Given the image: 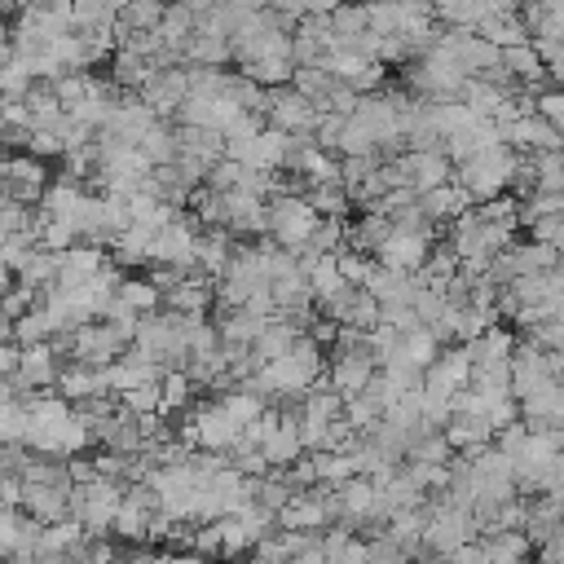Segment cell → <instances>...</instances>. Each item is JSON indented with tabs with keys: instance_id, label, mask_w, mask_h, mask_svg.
Returning a JSON list of instances; mask_svg holds the SVG:
<instances>
[{
	"instance_id": "cell-29",
	"label": "cell",
	"mask_w": 564,
	"mask_h": 564,
	"mask_svg": "<svg viewBox=\"0 0 564 564\" xmlns=\"http://www.w3.org/2000/svg\"><path fill=\"white\" fill-rule=\"evenodd\" d=\"M533 167V194H564V150L529 154Z\"/></svg>"
},
{
	"instance_id": "cell-15",
	"label": "cell",
	"mask_w": 564,
	"mask_h": 564,
	"mask_svg": "<svg viewBox=\"0 0 564 564\" xmlns=\"http://www.w3.org/2000/svg\"><path fill=\"white\" fill-rule=\"evenodd\" d=\"M375 370H379V361H375V352H370L366 344H357V348H339V344H335L330 366H326V383H330L339 397H357V392L370 388Z\"/></svg>"
},
{
	"instance_id": "cell-39",
	"label": "cell",
	"mask_w": 564,
	"mask_h": 564,
	"mask_svg": "<svg viewBox=\"0 0 564 564\" xmlns=\"http://www.w3.org/2000/svg\"><path fill=\"white\" fill-rule=\"evenodd\" d=\"M533 115H542L551 128L564 132V88H542V93L533 97Z\"/></svg>"
},
{
	"instance_id": "cell-18",
	"label": "cell",
	"mask_w": 564,
	"mask_h": 564,
	"mask_svg": "<svg viewBox=\"0 0 564 564\" xmlns=\"http://www.w3.org/2000/svg\"><path fill=\"white\" fill-rule=\"evenodd\" d=\"M185 93H189V75L185 70H172V66H163V70H154L150 79H145V88L137 93L159 119H172L176 110H181V101H185Z\"/></svg>"
},
{
	"instance_id": "cell-17",
	"label": "cell",
	"mask_w": 564,
	"mask_h": 564,
	"mask_svg": "<svg viewBox=\"0 0 564 564\" xmlns=\"http://www.w3.org/2000/svg\"><path fill=\"white\" fill-rule=\"evenodd\" d=\"M498 132H502V145H511L516 154H546V150H564L560 128H551V123H546L542 115H533V110L516 115V119H511V123H502Z\"/></svg>"
},
{
	"instance_id": "cell-35",
	"label": "cell",
	"mask_w": 564,
	"mask_h": 564,
	"mask_svg": "<svg viewBox=\"0 0 564 564\" xmlns=\"http://www.w3.org/2000/svg\"><path fill=\"white\" fill-rule=\"evenodd\" d=\"M383 419V410H379V401L370 397V392H357V397H344V423L357 432V436H366L375 423Z\"/></svg>"
},
{
	"instance_id": "cell-33",
	"label": "cell",
	"mask_w": 564,
	"mask_h": 564,
	"mask_svg": "<svg viewBox=\"0 0 564 564\" xmlns=\"http://www.w3.org/2000/svg\"><path fill=\"white\" fill-rule=\"evenodd\" d=\"M216 533H220V555H229V560H242L256 546V533L242 524V516H220Z\"/></svg>"
},
{
	"instance_id": "cell-34",
	"label": "cell",
	"mask_w": 564,
	"mask_h": 564,
	"mask_svg": "<svg viewBox=\"0 0 564 564\" xmlns=\"http://www.w3.org/2000/svg\"><path fill=\"white\" fill-rule=\"evenodd\" d=\"M167 0H128L119 9V31H154L163 22Z\"/></svg>"
},
{
	"instance_id": "cell-1",
	"label": "cell",
	"mask_w": 564,
	"mask_h": 564,
	"mask_svg": "<svg viewBox=\"0 0 564 564\" xmlns=\"http://www.w3.org/2000/svg\"><path fill=\"white\" fill-rule=\"evenodd\" d=\"M93 445V432L84 423V414L66 401V397H31L26 401V432H22V449L40 454V458H75L79 449Z\"/></svg>"
},
{
	"instance_id": "cell-16",
	"label": "cell",
	"mask_w": 564,
	"mask_h": 564,
	"mask_svg": "<svg viewBox=\"0 0 564 564\" xmlns=\"http://www.w3.org/2000/svg\"><path fill=\"white\" fill-rule=\"evenodd\" d=\"M154 516H159V507H154V494H150V485L145 480H137V485H128L123 489V498H119V511H115V533L119 538H128V542H145L150 538V529H154Z\"/></svg>"
},
{
	"instance_id": "cell-50",
	"label": "cell",
	"mask_w": 564,
	"mask_h": 564,
	"mask_svg": "<svg viewBox=\"0 0 564 564\" xmlns=\"http://www.w3.org/2000/svg\"><path fill=\"white\" fill-rule=\"evenodd\" d=\"M560 137H564V132H560Z\"/></svg>"
},
{
	"instance_id": "cell-31",
	"label": "cell",
	"mask_w": 564,
	"mask_h": 564,
	"mask_svg": "<svg viewBox=\"0 0 564 564\" xmlns=\"http://www.w3.org/2000/svg\"><path fill=\"white\" fill-rule=\"evenodd\" d=\"M300 194L308 198V207H313L322 220H344L348 207H352V198L344 194V185H304Z\"/></svg>"
},
{
	"instance_id": "cell-45",
	"label": "cell",
	"mask_w": 564,
	"mask_h": 564,
	"mask_svg": "<svg viewBox=\"0 0 564 564\" xmlns=\"http://www.w3.org/2000/svg\"><path fill=\"white\" fill-rule=\"evenodd\" d=\"M13 278H18V273H13V269H9V264H4V260H0V295H4V291H9V286H13Z\"/></svg>"
},
{
	"instance_id": "cell-10",
	"label": "cell",
	"mask_w": 564,
	"mask_h": 564,
	"mask_svg": "<svg viewBox=\"0 0 564 564\" xmlns=\"http://www.w3.org/2000/svg\"><path fill=\"white\" fill-rule=\"evenodd\" d=\"M194 242H198V225L194 216H172L163 229H154V242H150V264L154 269H172V273H194Z\"/></svg>"
},
{
	"instance_id": "cell-5",
	"label": "cell",
	"mask_w": 564,
	"mask_h": 564,
	"mask_svg": "<svg viewBox=\"0 0 564 564\" xmlns=\"http://www.w3.org/2000/svg\"><path fill=\"white\" fill-rule=\"evenodd\" d=\"M123 489H128V485L106 480V476H93V480L70 485V520H75L88 538H106L110 524H115V511H119Z\"/></svg>"
},
{
	"instance_id": "cell-2",
	"label": "cell",
	"mask_w": 564,
	"mask_h": 564,
	"mask_svg": "<svg viewBox=\"0 0 564 564\" xmlns=\"http://www.w3.org/2000/svg\"><path fill=\"white\" fill-rule=\"evenodd\" d=\"M326 375V357H322V344L300 335V344L273 361H264L251 379H242L251 392H260L264 401H291V397H304L317 379Z\"/></svg>"
},
{
	"instance_id": "cell-4",
	"label": "cell",
	"mask_w": 564,
	"mask_h": 564,
	"mask_svg": "<svg viewBox=\"0 0 564 564\" xmlns=\"http://www.w3.org/2000/svg\"><path fill=\"white\" fill-rule=\"evenodd\" d=\"M264 212H269V242L273 247H282V251H291V256H300L304 247H308V238H313V229H317V212L308 207V198L304 194H295V189H278L269 203H264Z\"/></svg>"
},
{
	"instance_id": "cell-38",
	"label": "cell",
	"mask_w": 564,
	"mask_h": 564,
	"mask_svg": "<svg viewBox=\"0 0 564 564\" xmlns=\"http://www.w3.org/2000/svg\"><path fill=\"white\" fill-rule=\"evenodd\" d=\"M449 458H454L449 441H445L441 432H423V436L405 449V458H401V463H449Z\"/></svg>"
},
{
	"instance_id": "cell-21",
	"label": "cell",
	"mask_w": 564,
	"mask_h": 564,
	"mask_svg": "<svg viewBox=\"0 0 564 564\" xmlns=\"http://www.w3.org/2000/svg\"><path fill=\"white\" fill-rule=\"evenodd\" d=\"M57 344H31V348H18V366H13V383L18 388H48L57 383Z\"/></svg>"
},
{
	"instance_id": "cell-7",
	"label": "cell",
	"mask_w": 564,
	"mask_h": 564,
	"mask_svg": "<svg viewBox=\"0 0 564 564\" xmlns=\"http://www.w3.org/2000/svg\"><path fill=\"white\" fill-rule=\"evenodd\" d=\"M176 436H181V445H189V449L225 454V449L242 436V427L229 419V410H225L220 401H203V405L185 410V423L176 427Z\"/></svg>"
},
{
	"instance_id": "cell-36",
	"label": "cell",
	"mask_w": 564,
	"mask_h": 564,
	"mask_svg": "<svg viewBox=\"0 0 564 564\" xmlns=\"http://www.w3.org/2000/svg\"><path fill=\"white\" fill-rule=\"evenodd\" d=\"M189 392H194V383L185 379V370H167L163 383H159V414L189 410Z\"/></svg>"
},
{
	"instance_id": "cell-6",
	"label": "cell",
	"mask_w": 564,
	"mask_h": 564,
	"mask_svg": "<svg viewBox=\"0 0 564 564\" xmlns=\"http://www.w3.org/2000/svg\"><path fill=\"white\" fill-rule=\"evenodd\" d=\"M476 538H480V524H476V516H471L467 507H454V502H445V498H432V502H427L423 546H419V551H427V555H449L454 546L476 542Z\"/></svg>"
},
{
	"instance_id": "cell-37",
	"label": "cell",
	"mask_w": 564,
	"mask_h": 564,
	"mask_svg": "<svg viewBox=\"0 0 564 564\" xmlns=\"http://www.w3.org/2000/svg\"><path fill=\"white\" fill-rule=\"evenodd\" d=\"M31 84H35V75H31V66H26V57L9 53V62H0V93H4V97H26Z\"/></svg>"
},
{
	"instance_id": "cell-14",
	"label": "cell",
	"mask_w": 564,
	"mask_h": 564,
	"mask_svg": "<svg viewBox=\"0 0 564 564\" xmlns=\"http://www.w3.org/2000/svg\"><path fill=\"white\" fill-rule=\"evenodd\" d=\"M471 379V357H467V344H445L436 352V361L423 370V392L436 397V401H454Z\"/></svg>"
},
{
	"instance_id": "cell-48",
	"label": "cell",
	"mask_w": 564,
	"mask_h": 564,
	"mask_svg": "<svg viewBox=\"0 0 564 564\" xmlns=\"http://www.w3.org/2000/svg\"><path fill=\"white\" fill-rule=\"evenodd\" d=\"M344 4H352V0H344ZM357 4H375V0H357Z\"/></svg>"
},
{
	"instance_id": "cell-8",
	"label": "cell",
	"mask_w": 564,
	"mask_h": 564,
	"mask_svg": "<svg viewBox=\"0 0 564 564\" xmlns=\"http://www.w3.org/2000/svg\"><path fill=\"white\" fill-rule=\"evenodd\" d=\"M405 84H410L414 93H423V101H454V97L463 93L467 75L458 70V62H454L441 44H432V48L419 53V62L405 70Z\"/></svg>"
},
{
	"instance_id": "cell-3",
	"label": "cell",
	"mask_w": 564,
	"mask_h": 564,
	"mask_svg": "<svg viewBox=\"0 0 564 564\" xmlns=\"http://www.w3.org/2000/svg\"><path fill=\"white\" fill-rule=\"evenodd\" d=\"M520 159H524V154H516L511 145H502V141H498V145H489V150H480V154H471V159L454 163V176H458L454 185H463L471 203L502 198V194H511V181H516Z\"/></svg>"
},
{
	"instance_id": "cell-44",
	"label": "cell",
	"mask_w": 564,
	"mask_h": 564,
	"mask_svg": "<svg viewBox=\"0 0 564 564\" xmlns=\"http://www.w3.org/2000/svg\"><path fill=\"white\" fill-rule=\"evenodd\" d=\"M150 564H212V560H203V555H194V551H181V555H159V560H150Z\"/></svg>"
},
{
	"instance_id": "cell-41",
	"label": "cell",
	"mask_w": 564,
	"mask_h": 564,
	"mask_svg": "<svg viewBox=\"0 0 564 564\" xmlns=\"http://www.w3.org/2000/svg\"><path fill=\"white\" fill-rule=\"evenodd\" d=\"M441 564H489V560H485V546L480 542H463L449 555H441Z\"/></svg>"
},
{
	"instance_id": "cell-26",
	"label": "cell",
	"mask_w": 564,
	"mask_h": 564,
	"mask_svg": "<svg viewBox=\"0 0 564 564\" xmlns=\"http://www.w3.org/2000/svg\"><path fill=\"white\" fill-rule=\"evenodd\" d=\"M516 352V335L502 330V326H489L480 330L471 344H467V357H471V370H489V366H507Z\"/></svg>"
},
{
	"instance_id": "cell-47",
	"label": "cell",
	"mask_w": 564,
	"mask_h": 564,
	"mask_svg": "<svg viewBox=\"0 0 564 564\" xmlns=\"http://www.w3.org/2000/svg\"><path fill=\"white\" fill-rule=\"evenodd\" d=\"M410 564H441V555H427V551H419V555H410Z\"/></svg>"
},
{
	"instance_id": "cell-25",
	"label": "cell",
	"mask_w": 564,
	"mask_h": 564,
	"mask_svg": "<svg viewBox=\"0 0 564 564\" xmlns=\"http://www.w3.org/2000/svg\"><path fill=\"white\" fill-rule=\"evenodd\" d=\"M419 212H423L432 225H445V220H458L463 212H471V198H467V189H463V185L445 181V185H436V189L419 194Z\"/></svg>"
},
{
	"instance_id": "cell-43",
	"label": "cell",
	"mask_w": 564,
	"mask_h": 564,
	"mask_svg": "<svg viewBox=\"0 0 564 564\" xmlns=\"http://www.w3.org/2000/svg\"><path fill=\"white\" fill-rule=\"evenodd\" d=\"M13 366H18V344H0V383L13 375Z\"/></svg>"
},
{
	"instance_id": "cell-12",
	"label": "cell",
	"mask_w": 564,
	"mask_h": 564,
	"mask_svg": "<svg viewBox=\"0 0 564 564\" xmlns=\"http://www.w3.org/2000/svg\"><path fill=\"white\" fill-rule=\"evenodd\" d=\"M317 119H322V106L308 101L304 93H295L291 84L286 88H269V101H264V123L269 128H282L286 137L308 141L317 132Z\"/></svg>"
},
{
	"instance_id": "cell-46",
	"label": "cell",
	"mask_w": 564,
	"mask_h": 564,
	"mask_svg": "<svg viewBox=\"0 0 564 564\" xmlns=\"http://www.w3.org/2000/svg\"><path fill=\"white\" fill-rule=\"evenodd\" d=\"M9 339H13V322L0 313V344H9Z\"/></svg>"
},
{
	"instance_id": "cell-40",
	"label": "cell",
	"mask_w": 564,
	"mask_h": 564,
	"mask_svg": "<svg viewBox=\"0 0 564 564\" xmlns=\"http://www.w3.org/2000/svg\"><path fill=\"white\" fill-rule=\"evenodd\" d=\"M366 564H410V551H401L397 542L375 533V538H366Z\"/></svg>"
},
{
	"instance_id": "cell-24",
	"label": "cell",
	"mask_w": 564,
	"mask_h": 564,
	"mask_svg": "<svg viewBox=\"0 0 564 564\" xmlns=\"http://www.w3.org/2000/svg\"><path fill=\"white\" fill-rule=\"evenodd\" d=\"M300 260V269H304V282H308V291H313V304H326V300H335L348 282H344V273H339V264H335V256H313V251H304V256H295Z\"/></svg>"
},
{
	"instance_id": "cell-42",
	"label": "cell",
	"mask_w": 564,
	"mask_h": 564,
	"mask_svg": "<svg viewBox=\"0 0 564 564\" xmlns=\"http://www.w3.org/2000/svg\"><path fill=\"white\" fill-rule=\"evenodd\" d=\"M286 564H326V551H322V538H313L304 551H295Z\"/></svg>"
},
{
	"instance_id": "cell-20",
	"label": "cell",
	"mask_w": 564,
	"mask_h": 564,
	"mask_svg": "<svg viewBox=\"0 0 564 564\" xmlns=\"http://www.w3.org/2000/svg\"><path fill=\"white\" fill-rule=\"evenodd\" d=\"M330 502H335V520L339 524H370L375 520V485L370 476H352L344 485L330 489Z\"/></svg>"
},
{
	"instance_id": "cell-23",
	"label": "cell",
	"mask_w": 564,
	"mask_h": 564,
	"mask_svg": "<svg viewBox=\"0 0 564 564\" xmlns=\"http://www.w3.org/2000/svg\"><path fill=\"white\" fill-rule=\"evenodd\" d=\"M40 542V520H31L22 507H0V555H35Z\"/></svg>"
},
{
	"instance_id": "cell-19",
	"label": "cell",
	"mask_w": 564,
	"mask_h": 564,
	"mask_svg": "<svg viewBox=\"0 0 564 564\" xmlns=\"http://www.w3.org/2000/svg\"><path fill=\"white\" fill-rule=\"evenodd\" d=\"M57 397H66L70 405H93V401H110V383H106V366H66L57 375Z\"/></svg>"
},
{
	"instance_id": "cell-49",
	"label": "cell",
	"mask_w": 564,
	"mask_h": 564,
	"mask_svg": "<svg viewBox=\"0 0 564 564\" xmlns=\"http://www.w3.org/2000/svg\"><path fill=\"white\" fill-rule=\"evenodd\" d=\"M0 137H4V115H0Z\"/></svg>"
},
{
	"instance_id": "cell-30",
	"label": "cell",
	"mask_w": 564,
	"mask_h": 564,
	"mask_svg": "<svg viewBox=\"0 0 564 564\" xmlns=\"http://www.w3.org/2000/svg\"><path fill=\"white\" fill-rule=\"evenodd\" d=\"M137 150L154 163V167H167V163H176V128L167 123V119H159L141 141H137Z\"/></svg>"
},
{
	"instance_id": "cell-9",
	"label": "cell",
	"mask_w": 564,
	"mask_h": 564,
	"mask_svg": "<svg viewBox=\"0 0 564 564\" xmlns=\"http://www.w3.org/2000/svg\"><path fill=\"white\" fill-rule=\"evenodd\" d=\"M53 344L57 348H70V357L79 366H110V361H119L128 352V339L115 326H106V322H84V326L57 335Z\"/></svg>"
},
{
	"instance_id": "cell-32",
	"label": "cell",
	"mask_w": 564,
	"mask_h": 564,
	"mask_svg": "<svg viewBox=\"0 0 564 564\" xmlns=\"http://www.w3.org/2000/svg\"><path fill=\"white\" fill-rule=\"evenodd\" d=\"M48 339H57V330H53V322H48L44 304H35V308H26L22 317H13V344H18V348L48 344Z\"/></svg>"
},
{
	"instance_id": "cell-28",
	"label": "cell",
	"mask_w": 564,
	"mask_h": 564,
	"mask_svg": "<svg viewBox=\"0 0 564 564\" xmlns=\"http://www.w3.org/2000/svg\"><path fill=\"white\" fill-rule=\"evenodd\" d=\"M150 242H154V229L128 225L123 234L110 238V256H115V264H150Z\"/></svg>"
},
{
	"instance_id": "cell-11",
	"label": "cell",
	"mask_w": 564,
	"mask_h": 564,
	"mask_svg": "<svg viewBox=\"0 0 564 564\" xmlns=\"http://www.w3.org/2000/svg\"><path fill=\"white\" fill-rule=\"evenodd\" d=\"M335 520V502H330V489L313 485V489H300L286 498V507L273 516V529H286V533H326Z\"/></svg>"
},
{
	"instance_id": "cell-22",
	"label": "cell",
	"mask_w": 564,
	"mask_h": 564,
	"mask_svg": "<svg viewBox=\"0 0 564 564\" xmlns=\"http://www.w3.org/2000/svg\"><path fill=\"white\" fill-rule=\"evenodd\" d=\"M106 269V251L93 242H75L66 251H57V282L53 286H84Z\"/></svg>"
},
{
	"instance_id": "cell-27",
	"label": "cell",
	"mask_w": 564,
	"mask_h": 564,
	"mask_svg": "<svg viewBox=\"0 0 564 564\" xmlns=\"http://www.w3.org/2000/svg\"><path fill=\"white\" fill-rule=\"evenodd\" d=\"M115 300H119L123 308H132L137 317H150V313H159V304H163V291H159L150 278H119V286H115Z\"/></svg>"
},
{
	"instance_id": "cell-13",
	"label": "cell",
	"mask_w": 564,
	"mask_h": 564,
	"mask_svg": "<svg viewBox=\"0 0 564 564\" xmlns=\"http://www.w3.org/2000/svg\"><path fill=\"white\" fill-rule=\"evenodd\" d=\"M432 247H436V229H410V225H392V234L379 242L375 260H379V264H388V269H397V273H419V269L427 264Z\"/></svg>"
}]
</instances>
